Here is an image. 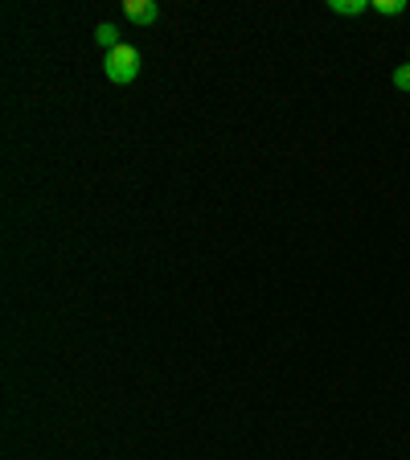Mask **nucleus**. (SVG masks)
<instances>
[{"instance_id":"6","label":"nucleus","mask_w":410,"mask_h":460,"mask_svg":"<svg viewBox=\"0 0 410 460\" xmlns=\"http://www.w3.org/2000/svg\"><path fill=\"white\" fill-rule=\"evenodd\" d=\"M390 83H394V86H398V91H410V62H406V66H394Z\"/></svg>"},{"instance_id":"1","label":"nucleus","mask_w":410,"mask_h":460,"mask_svg":"<svg viewBox=\"0 0 410 460\" xmlns=\"http://www.w3.org/2000/svg\"><path fill=\"white\" fill-rule=\"evenodd\" d=\"M140 49L135 46H115L111 54L103 58V70H107V78H111V83H119V86H127V83H135V75H140Z\"/></svg>"},{"instance_id":"4","label":"nucleus","mask_w":410,"mask_h":460,"mask_svg":"<svg viewBox=\"0 0 410 460\" xmlns=\"http://www.w3.org/2000/svg\"><path fill=\"white\" fill-rule=\"evenodd\" d=\"M95 41H99V46H107V54H111L115 46H124V41H119V25H111V21H103V25L95 29Z\"/></svg>"},{"instance_id":"5","label":"nucleus","mask_w":410,"mask_h":460,"mask_svg":"<svg viewBox=\"0 0 410 460\" xmlns=\"http://www.w3.org/2000/svg\"><path fill=\"white\" fill-rule=\"evenodd\" d=\"M373 13H382V17H402V13H406V0H373Z\"/></svg>"},{"instance_id":"2","label":"nucleus","mask_w":410,"mask_h":460,"mask_svg":"<svg viewBox=\"0 0 410 460\" xmlns=\"http://www.w3.org/2000/svg\"><path fill=\"white\" fill-rule=\"evenodd\" d=\"M124 17L132 25H156L161 21V4L156 0H124Z\"/></svg>"},{"instance_id":"3","label":"nucleus","mask_w":410,"mask_h":460,"mask_svg":"<svg viewBox=\"0 0 410 460\" xmlns=\"http://www.w3.org/2000/svg\"><path fill=\"white\" fill-rule=\"evenodd\" d=\"M328 9L341 13V17H362L365 9H373L370 0H328Z\"/></svg>"}]
</instances>
